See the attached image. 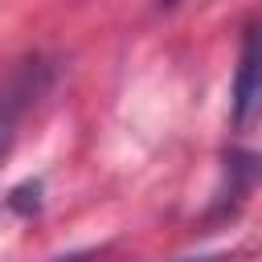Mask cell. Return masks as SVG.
I'll return each mask as SVG.
<instances>
[{"label":"cell","mask_w":262,"mask_h":262,"mask_svg":"<svg viewBox=\"0 0 262 262\" xmlns=\"http://www.w3.org/2000/svg\"><path fill=\"white\" fill-rule=\"evenodd\" d=\"M160 4H180V0H160Z\"/></svg>","instance_id":"cell-4"},{"label":"cell","mask_w":262,"mask_h":262,"mask_svg":"<svg viewBox=\"0 0 262 262\" xmlns=\"http://www.w3.org/2000/svg\"><path fill=\"white\" fill-rule=\"evenodd\" d=\"M94 258V250H70V254H61V258H49V262H90Z\"/></svg>","instance_id":"cell-3"},{"label":"cell","mask_w":262,"mask_h":262,"mask_svg":"<svg viewBox=\"0 0 262 262\" xmlns=\"http://www.w3.org/2000/svg\"><path fill=\"white\" fill-rule=\"evenodd\" d=\"M49 82H53V66H49L45 57H29V61H20V66L12 70V78L0 86V160L8 156L20 119H25L29 106L49 90Z\"/></svg>","instance_id":"cell-2"},{"label":"cell","mask_w":262,"mask_h":262,"mask_svg":"<svg viewBox=\"0 0 262 262\" xmlns=\"http://www.w3.org/2000/svg\"><path fill=\"white\" fill-rule=\"evenodd\" d=\"M262 115V20H250L242 33L233 86H229V123L233 131H250Z\"/></svg>","instance_id":"cell-1"}]
</instances>
